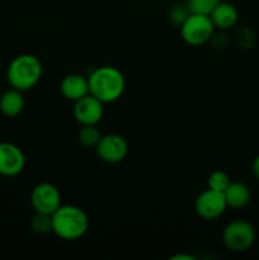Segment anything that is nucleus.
<instances>
[{"label":"nucleus","mask_w":259,"mask_h":260,"mask_svg":"<svg viewBox=\"0 0 259 260\" xmlns=\"http://www.w3.org/2000/svg\"><path fill=\"white\" fill-rule=\"evenodd\" d=\"M89 94L101 102L113 103L118 101L126 89L123 74L113 66H101L95 69L88 78Z\"/></svg>","instance_id":"1"},{"label":"nucleus","mask_w":259,"mask_h":260,"mask_svg":"<svg viewBox=\"0 0 259 260\" xmlns=\"http://www.w3.org/2000/svg\"><path fill=\"white\" fill-rule=\"evenodd\" d=\"M52 233L62 240L73 241L83 238L89 230V217L83 208L61 205L51 215Z\"/></svg>","instance_id":"2"},{"label":"nucleus","mask_w":259,"mask_h":260,"mask_svg":"<svg viewBox=\"0 0 259 260\" xmlns=\"http://www.w3.org/2000/svg\"><path fill=\"white\" fill-rule=\"evenodd\" d=\"M42 73L40 58L30 53H23L10 61L7 69V80L12 88L25 91L37 85Z\"/></svg>","instance_id":"3"},{"label":"nucleus","mask_w":259,"mask_h":260,"mask_svg":"<svg viewBox=\"0 0 259 260\" xmlns=\"http://www.w3.org/2000/svg\"><path fill=\"white\" fill-rule=\"evenodd\" d=\"M256 233L250 222L235 220L228 223L222 231V243L229 250L243 253L249 250L255 243Z\"/></svg>","instance_id":"4"},{"label":"nucleus","mask_w":259,"mask_h":260,"mask_svg":"<svg viewBox=\"0 0 259 260\" xmlns=\"http://www.w3.org/2000/svg\"><path fill=\"white\" fill-rule=\"evenodd\" d=\"M213 32H215V25L210 15L190 13L189 17L180 25L182 38L190 46L205 45L212 38Z\"/></svg>","instance_id":"5"},{"label":"nucleus","mask_w":259,"mask_h":260,"mask_svg":"<svg viewBox=\"0 0 259 260\" xmlns=\"http://www.w3.org/2000/svg\"><path fill=\"white\" fill-rule=\"evenodd\" d=\"M226 208H228V203L222 192L207 188L196 198V213L205 220H216L225 213Z\"/></svg>","instance_id":"6"},{"label":"nucleus","mask_w":259,"mask_h":260,"mask_svg":"<svg viewBox=\"0 0 259 260\" xmlns=\"http://www.w3.org/2000/svg\"><path fill=\"white\" fill-rule=\"evenodd\" d=\"M30 205L36 212L52 215L61 206V193L51 183H40L30 193Z\"/></svg>","instance_id":"7"},{"label":"nucleus","mask_w":259,"mask_h":260,"mask_svg":"<svg viewBox=\"0 0 259 260\" xmlns=\"http://www.w3.org/2000/svg\"><path fill=\"white\" fill-rule=\"evenodd\" d=\"M95 151L99 159L108 164H117L126 159L128 154V144L122 136L117 134L102 135L98 145L95 146Z\"/></svg>","instance_id":"8"},{"label":"nucleus","mask_w":259,"mask_h":260,"mask_svg":"<svg viewBox=\"0 0 259 260\" xmlns=\"http://www.w3.org/2000/svg\"><path fill=\"white\" fill-rule=\"evenodd\" d=\"M24 167L25 156L22 149L12 142H0V175L17 177Z\"/></svg>","instance_id":"9"},{"label":"nucleus","mask_w":259,"mask_h":260,"mask_svg":"<svg viewBox=\"0 0 259 260\" xmlns=\"http://www.w3.org/2000/svg\"><path fill=\"white\" fill-rule=\"evenodd\" d=\"M74 117L81 126L96 124L104 116V103L91 94L74 102Z\"/></svg>","instance_id":"10"},{"label":"nucleus","mask_w":259,"mask_h":260,"mask_svg":"<svg viewBox=\"0 0 259 260\" xmlns=\"http://www.w3.org/2000/svg\"><path fill=\"white\" fill-rule=\"evenodd\" d=\"M61 94L68 101L76 102L89 94L88 78L79 74H70L62 79L60 84Z\"/></svg>","instance_id":"11"},{"label":"nucleus","mask_w":259,"mask_h":260,"mask_svg":"<svg viewBox=\"0 0 259 260\" xmlns=\"http://www.w3.org/2000/svg\"><path fill=\"white\" fill-rule=\"evenodd\" d=\"M211 20H212L215 28L218 29H229L234 27L238 23L239 13L238 9L230 3L221 2L212 13L210 14Z\"/></svg>","instance_id":"12"},{"label":"nucleus","mask_w":259,"mask_h":260,"mask_svg":"<svg viewBox=\"0 0 259 260\" xmlns=\"http://www.w3.org/2000/svg\"><path fill=\"white\" fill-rule=\"evenodd\" d=\"M223 194H225L228 207L235 208V210L244 208L251 200L250 189L248 185L241 182H231Z\"/></svg>","instance_id":"13"},{"label":"nucleus","mask_w":259,"mask_h":260,"mask_svg":"<svg viewBox=\"0 0 259 260\" xmlns=\"http://www.w3.org/2000/svg\"><path fill=\"white\" fill-rule=\"evenodd\" d=\"M23 108H24L23 91L12 88L0 96V112L5 117L13 118V117L19 116L22 113Z\"/></svg>","instance_id":"14"},{"label":"nucleus","mask_w":259,"mask_h":260,"mask_svg":"<svg viewBox=\"0 0 259 260\" xmlns=\"http://www.w3.org/2000/svg\"><path fill=\"white\" fill-rule=\"evenodd\" d=\"M101 137L102 134L96 128V124H89V126H81L78 134V141L84 147H95Z\"/></svg>","instance_id":"15"},{"label":"nucleus","mask_w":259,"mask_h":260,"mask_svg":"<svg viewBox=\"0 0 259 260\" xmlns=\"http://www.w3.org/2000/svg\"><path fill=\"white\" fill-rule=\"evenodd\" d=\"M30 228L38 235H46L48 233H52V218H51V215L36 212V215L32 217V221H30Z\"/></svg>","instance_id":"16"},{"label":"nucleus","mask_w":259,"mask_h":260,"mask_svg":"<svg viewBox=\"0 0 259 260\" xmlns=\"http://www.w3.org/2000/svg\"><path fill=\"white\" fill-rule=\"evenodd\" d=\"M230 183V177L228 175V173L222 172V170H215L207 178V188L217 190V192H225Z\"/></svg>","instance_id":"17"},{"label":"nucleus","mask_w":259,"mask_h":260,"mask_svg":"<svg viewBox=\"0 0 259 260\" xmlns=\"http://www.w3.org/2000/svg\"><path fill=\"white\" fill-rule=\"evenodd\" d=\"M221 3V0H187L185 5L190 13L210 15L212 10Z\"/></svg>","instance_id":"18"},{"label":"nucleus","mask_w":259,"mask_h":260,"mask_svg":"<svg viewBox=\"0 0 259 260\" xmlns=\"http://www.w3.org/2000/svg\"><path fill=\"white\" fill-rule=\"evenodd\" d=\"M189 14L190 12L187 5H174L173 8H170L168 18H169L173 24L180 27L184 23V20L189 17Z\"/></svg>","instance_id":"19"},{"label":"nucleus","mask_w":259,"mask_h":260,"mask_svg":"<svg viewBox=\"0 0 259 260\" xmlns=\"http://www.w3.org/2000/svg\"><path fill=\"white\" fill-rule=\"evenodd\" d=\"M251 172H253L254 177L256 178V180L259 182V155L255 156V159L253 160V164H251Z\"/></svg>","instance_id":"20"},{"label":"nucleus","mask_w":259,"mask_h":260,"mask_svg":"<svg viewBox=\"0 0 259 260\" xmlns=\"http://www.w3.org/2000/svg\"><path fill=\"white\" fill-rule=\"evenodd\" d=\"M170 259L172 260H180V259H184V260H193L195 258H193L192 255H187V254H175V255L170 256Z\"/></svg>","instance_id":"21"}]
</instances>
